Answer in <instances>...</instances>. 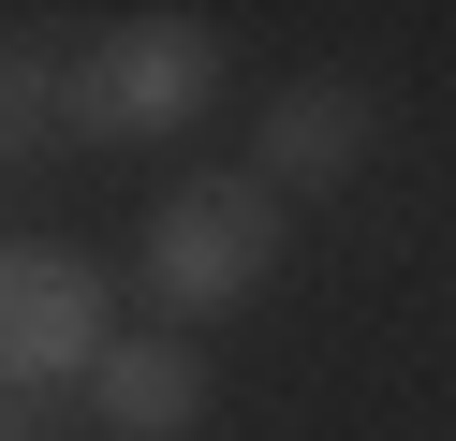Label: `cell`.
<instances>
[{
	"instance_id": "obj_1",
	"label": "cell",
	"mask_w": 456,
	"mask_h": 441,
	"mask_svg": "<svg viewBox=\"0 0 456 441\" xmlns=\"http://www.w3.org/2000/svg\"><path fill=\"white\" fill-rule=\"evenodd\" d=\"M280 235H295V206L250 162H207V176H177V192L133 221V294L162 309V339H177V323H221V309H250V294L280 280Z\"/></svg>"
},
{
	"instance_id": "obj_2",
	"label": "cell",
	"mask_w": 456,
	"mask_h": 441,
	"mask_svg": "<svg viewBox=\"0 0 456 441\" xmlns=\"http://www.w3.org/2000/svg\"><path fill=\"white\" fill-rule=\"evenodd\" d=\"M221 103V29L207 15H118L89 45H60V147H162Z\"/></svg>"
},
{
	"instance_id": "obj_3",
	"label": "cell",
	"mask_w": 456,
	"mask_h": 441,
	"mask_svg": "<svg viewBox=\"0 0 456 441\" xmlns=\"http://www.w3.org/2000/svg\"><path fill=\"white\" fill-rule=\"evenodd\" d=\"M118 309H103V265L74 235H0V397H60L103 368Z\"/></svg>"
},
{
	"instance_id": "obj_4",
	"label": "cell",
	"mask_w": 456,
	"mask_h": 441,
	"mask_svg": "<svg viewBox=\"0 0 456 441\" xmlns=\"http://www.w3.org/2000/svg\"><path fill=\"white\" fill-rule=\"evenodd\" d=\"M368 147H383V103H368L354 74H280L265 118H250V176H265L280 206H295V192H338Z\"/></svg>"
},
{
	"instance_id": "obj_5",
	"label": "cell",
	"mask_w": 456,
	"mask_h": 441,
	"mask_svg": "<svg viewBox=\"0 0 456 441\" xmlns=\"http://www.w3.org/2000/svg\"><path fill=\"white\" fill-rule=\"evenodd\" d=\"M89 412H103V441H191L207 427V353L191 339H103V368H89Z\"/></svg>"
},
{
	"instance_id": "obj_6",
	"label": "cell",
	"mask_w": 456,
	"mask_h": 441,
	"mask_svg": "<svg viewBox=\"0 0 456 441\" xmlns=\"http://www.w3.org/2000/svg\"><path fill=\"white\" fill-rule=\"evenodd\" d=\"M45 147H60V45L0 29V162H45Z\"/></svg>"
},
{
	"instance_id": "obj_7",
	"label": "cell",
	"mask_w": 456,
	"mask_h": 441,
	"mask_svg": "<svg viewBox=\"0 0 456 441\" xmlns=\"http://www.w3.org/2000/svg\"><path fill=\"white\" fill-rule=\"evenodd\" d=\"M0 441H45V397H0Z\"/></svg>"
}]
</instances>
